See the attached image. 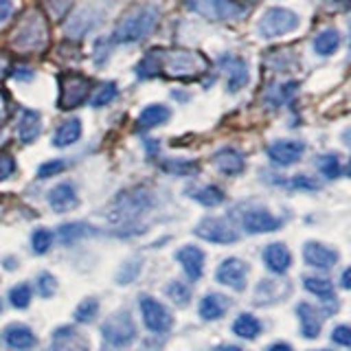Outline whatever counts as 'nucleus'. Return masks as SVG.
Returning a JSON list of instances; mask_svg holds the SVG:
<instances>
[{
	"instance_id": "0eeeda50",
	"label": "nucleus",
	"mask_w": 351,
	"mask_h": 351,
	"mask_svg": "<svg viewBox=\"0 0 351 351\" xmlns=\"http://www.w3.org/2000/svg\"><path fill=\"white\" fill-rule=\"evenodd\" d=\"M186 7L208 20H235L246 11L239 0H186Z\"/></svg>"
},
{
	"instance_id": "423d86ee",
	"label": "nucleus",
	"mask_w": 351,
	"mask_h": 351,
	"mask_svg": "<svg viewBox=\"0 0 351 351\" xmlns=\"http://www.w3.org/2000/svg\"><path fill=\"white\" fill-rule=\"evenodd\" d=\"M299 14H294L292 9H285V7H270L266 14L261 16L259 20V36L272 40V38H279L285 36V33H292L296 27H299Z\"/></svg>"
},
{
	"instance_id": "c756f323",
	"label": "nucleus",
	"mask_w": 351,
	"mask_h": 351,
	"mask_svg": "<svg viewBox=\"0 0 351 351\" xmlns=\"http://www.w3.org/2000/svg\"><path fill=\"white\" fill-rule=\"evenodd\" d=\"M233 332H235V336L244 338V340H255L261 334V323H259V318L244 312V314H239L235 318Z\"/></svg>"
},
{
	"instance_id": "2eb2a0df",
	"label": "nucleus",
	"mask_w": 351,
	"mask_h": 351,
	"mask_svg": "<svg viewBox=\"0 0 351 351\" xmlns=\"http://www.w3.org/2000/svg\"><path fill=\"white\" fill-rule=\"evenodd\" d=\"M338 259H340L338 250L327 244H321V241H307L303 246V261L312 268L329 270L336 266Z\"/></svg>"
},
{
	"instance_id": "13d9d810",
	"label": "nucleus",
	"mask_w": 351,
	"mask_h": 351,
	"mask_svg": "<svg viewBox=\"0 0 351 351\" xmlns=\"http://www.w3.org/2000/svg\"><path fill=\"white\" fill-rule=\"evenodd\" d=\"M332 3H349V0H332Z\"/></svg>"
},
{
	"instance_id": "4be33fe9",
	"label": "nucleus",
	"mask_w": 351,
	"mask_h": 351,
	"mask_svg": "<svg viewBox=\"0 0 351 351\" xmlns=\"http://www.w3.org/2000/svg\"><path fill=\"white\" fill-rule=\"evenodd\" d=\"M42 134V117L38 110H25L18 123V138L22 145H31Z\"/></svg>"
},
{
	"instance_id": "7ed1b4c3",
	"label": "nucleus",
	"mask_w": 351,
	"mask_h": 351,
	"mask_svg": "<svg viewBox=\"0 0 351 351\" xmlns=\"http://www.w3.org/2000/svg\"><path fill=\"white\" fill-rule=\"evenodd\" d=\"M49 42V25L40 11H31L11 36V49L18 53H38Z\"/></svg>"
},
{
	"instance_id": "b1692460",
	"label": "nucleus",
	"mask_w": 351,
	"mask_h": 351,
	"mask_svg": "<svg viewBox=\"0 0 351 351\" xmlns=\"http://www.w3.org/2000/svg\"><path fill=\"white\" fill-rule=\"evenodd\" d=\"M82 132H84V128H82V121L80 119H66L64 123L55 130V134H53V145L55 147H71L73 143H77L82 138Z\"/></svg>"
},
{
	"instance_id": "bb28decb",
	"label": "nucleus",
	"mask_w": 351,
	"mask_h": 351,
	"mask_svg": "<svg viewBox=\"0 0 351 351\" xmlns=\"http://www.w3.org/2000/svg\"><path fill=\"white\" fill-rule=\"evenodd\" d=\"M97 20H99V18H93V11H90V9L80 11V14H75V16L69 20V25H66V36L73 38V40L84 38L86 33L97 25Z\"/></svg>"
},
{
	"instance_id": "f03ea898",
	"label": "nucleus",
	"mask_w": 351,
	"mask_h": 351,
	"mask_svg": "<svg viewBox=\"0 0 351 351\" xmlns=\"http://www.w3.org/2000/svg\"><path fill=\"white\" fill-rule=\"evenodd\" d=\"M160 20V11L158 7L152 5H136L130 7L123 16L119 18L117 27L112 31V40L114 44H134L145 40L149 33L158 27Z\"/></svg>"
},
{
	"instance_id": "603ef678",
	"label": "nucleus",
	"mask_w": 351,
	"mask_h": 351,
	"mask_svg": "<svg viewBox=\"0 0 351 351\" xmlns=\"http://www.w3.org/2000/svg\"><path fill=\"white\" fill-rule=\"evenodd\" d=\"M340 288L343 290H351V266L343 270V274H340Z\"/></svg>"
},
{
	"instance_id": "6e6552de",
	"label": "nucleus",
	"mask_w": 351,
	"mask_h": 351,
	"mask_svg": "<svg viewBox=\"0 0 351 351\" xmlns=\"http://www.w3.org/2000/svg\"><path fill=\"white\" fill-rule=\"evenodd\" d=\"M101 332H104V338L110 345L125 347L136 338V325L128 312H119V314H112L108 318L101 327Z\"/></svg>"
},
{
	"instance_id": "4d7b16f0",
	"label": "nucleus",
	"mask_w": 351,
	"mask_h": 351,
	"mask_svg": "<svg viewBox=\"0 0 351 351\" xmlns=\"http://www.w3.org/2000/svg\"><path fill=\"white\" fill-rule=\"evenodd\" d=\"M347 141H349V143H351V132H349V136H347ZM347 173H349V176H351V160H349V169H347Z\"/></svg>"
},
{
	"instance_id": "20e7f679",
	"label": "nucleus",
	"mask_w": 351,
	"mask_h": 351,
	"mask_svg": "<svg viewBox=\"0 0 351 351\" xmlns=\"http://www.w3.org/2000/svg\"><path fill=\"white\" fill-rule=\"evenodd\" d=\"M152 206H154V195L147 189H143V186H134V189L121 191L117 195L112 211H110V219L119 224H128L132 219L141 217L143 213H147Z\"/></svg>"
},
{
	"instance_id": "a211bd4d",
	"label": "nucleus",
	"mask_w": 351,
	"mask_h": 351,
	"mask_svg": "<svg viewBox=\"0 0 351 351\" xmlns=\"http://www.w3.org/2000/svg\"><path fill=\"white\" fill-rule=\"evenodd\" d=\"M213 165H215V169L224 176H239L246 167V158H244V154L233 147H222L213 154Z\"/></svg>"
},
{
	"instance_id": "f257e3e1",
	"label": "nucleus",
	"mask_w": 351,
	"mask_h": 351,
	"mask_svg": "<svg viewBox=\"0 0 351 351\" xmlns=\"http://www.w3.org/2000/svg\"><path fill=\"white\" fill-rule=\"evenodd\" d=\"M208 71L206 55L193 49H169L154 47L136 64L138 80H178L197 82Z\"/></svg>"
},
{
	"instance_id": "c85d7f7f",
	"label": "nucleus",
	"mask_w": 351,
	"mask_h": 351,
	"mask_svg": "<svg viewBox=\"0 0 351 351\" xmlns=\"http://www.w3.org/2000/svg\"><path fill=\"white\" fill-rule=\"evenodd\" d=\"M303 285L307 292L316 294L318 299L323 301H332L336 299V290H334V283L329 281L327 277H316V274H307V277H303Z\"/></svg>"
},
{
	"instance_id": "72a5a7b5",
	"label": "nucleus",
	"mask_w": 351,
	"mask_h": 351,
	"mask_svg": "<svg viewBox=\"0 0 351 351\" xmlns=\"http://www.w3.org/2000/svg\"><path fill=\"white\" fill-rule=\"evenodd\" d=\"M299 90V84L296 82H290V84H277L272 86L270 90L266 93V101L274 108H279L283 104H288L290 99L294 97V93Z\"/></svg>"
},
{
	"instance_id": "dca6fc26",
	"label": "nucleus",
	"mask_w": 351,
	"mask_h": 351,
	"mask_svg": "<svg viewBox=\"0 0 351 351\" xmlns=\"http://www.w3.org/2000/svg\"><path fill=\"white\" fill-rule=\"evenodd\" d=\"M176 259H178L182 270L186 272L189 281H197L202 277V272H204V252H202V248H197L193 244H186V246H182L178 252H176Z\"/></svg>"
},
{
	"instance_id": "864d4df0",
	"label": "nucleus",
	"mask_w": 351,
	"mask_h": 351,
	"mask_svg": "<svg viewBox=\"0 0 351 351\" xmlns=\"http://www.w3.org/2000/svg\"><path fill=\"white\" fill-rule=\"evenodd\" d=\"M268 351H294V349L288 343H274V345L268 347Z\"/></svg>"
},
{
	"instance_id": "7c9ffc66",
	"label": "nucleus",
	"mask_w": 351,
	"mask_h": 351,
	"mask_svg": "<svg viewBox=\"0 0 351 351\" xmlns=\"http://www.w3.org/2000/svg\"><path fill=\"white\" fill-rule=\"evenodd\" d=\"M338 47H340V33H338V29H325V31H321L314 38V51L318 55H323V58L334 55L338 51Z\"/></svg>"
},
{
	"instance_id": "3c124183",
	"label": "nucleus",
	"mask_w": 351,
	"mask_h": 351,
	"mask_svg": "<svg viewBox=\"0 0 351 351\" xmlns=\"http://www.w3.org/2000/svg\"><path fill=\"white\" fill-rule=\"evenodd\" d=\"M7 114H9V101H7V95L0 93V125L7 121Z\"/></svg>"
},
{
	"instance_id": "a18cd8bd",
	"label": "nucleus",
	"mask_w": 351,
	"mask_h": 351,
	"mask_svg": "<svg viewBox=\"0 0 351 351\" xmlns=\"http://www.w3.org/2000/svg\"><path fill=\"white\" fill-rule=\"evenodd\" d=\"M332 343L338 345V347H347V349H351V327H349V325H338V327H334V332H332Z\"/></svg>"
},
{
	"instance_id": "de8ad7c7",
	"label": "nucleus",
	"mask_w": 351,
	"mask_h": 351,
	"mask_svg": "<svg viewBox=\"0 0 351 351\" xmlns=\"http://www.w3.org/2000/svg\"><path fill=\"white\" fill-rule=\"evenodd\" d=\"M138 268H141V261H130L128 266L121 270V274H119V283H130L132 279L136 277V272H138Z\"/></svg>"
},
{
	"instance_id": "9b49d317",
	"label": "nucleus",
	"mask_w": 351,
	"mask_h": 351,
	"mask_svg": "<svg viewBox=\"0 0 351 351\" xmlns=\"http://www.w3.org/2000/svg\"><path fill=\"white\" fill-rule=\"evenodd\" d=\"M215 279L217 283L226 285L230 290L241 292L246 288V279H248V266L246 261H241L237 257H228L217 266L215 270Z\"/></svg>"
},
{
	"instance_id": "f3484780",
	"label": "nucleus",
	"mask_w": 351,
	"mask_h": 351,
	"mask_svg": "<svg viewBox=\"0 0 351 351\" xmlns=\"http://www.w3.org/2000/svg\"><path fill=\"white\" fill-rule=\"evenodd\" d=\"M49 204L55 213H69L80 204V195L73 182H62L49 191Z\"/></svg>"
},
{
	"instance_id": "412c9836",
	"label": "nucleus",
	"mask_w": 351,
	"mask_h": 351,
	"mask_svg": "<svg viewBox=\"0 0 351 351\" xmlns=\"http://www.w3.org/2000/svg\"><path fill=\"white\" fill-rule=\"evenodd\" d=\"M88 343L82 334L77 332L75 327H60L58 332L53 334V347L51 351H86Z\"/></svg>"
},
{
	"instance_id": "5fc2aeb1",
	"label": "nucleus",
	"mask_w": 351,
	"mask_h": 351,
	"mask_svg": "<svg viewBox=\"0 0 351 351\" xmlns=\"http://www.w3.org/2000/svg\"><path fill=\"white\" fill-rule=\"evenodd\" d=\"M7 66H9V62H7V55L5 53H0V80L5 77V73H7Z\"/></svg>"
},
{
	"instance_id": "f8f14e48",
	"label": "nucleus",
	"mask_w": 351,
	"mask_h": 351,
	"mask_svg": "<svg viewBox=\"0 0 351 351\" xmlns=\"http://www.w3.org/2000/svg\"><path fill=\"white\" fill-rule=\"evenodd\" d=\"M305 143L296 138H279L268 145V158L277 165V167H290V165L299 162L303 158Z\"/></svg>"
},
{
	"instance_id": "6e6d98bb",
	"label": "nucleus",
	"mask_w": 351,
	"mask_h": 351,
	"mask_svg": "<svg viewBox=\"0 0 351 351\" xmlns=\"http://www.w3.org/2000/svg\"><path fill=\"white\" fill-rule=\"evenodd\" d=\"M217 351H244L241 347H235V345H224V347H219Z\"/></svg>"
},
{
	"instance_id": "aec40b11",
	"label": "nucleus",
	"mask_w": 351,
	"mask_h": 351,
	"mask_svg": "<svg viewBox=\"0 0 351 351\" xmlns=\"http://www.w3.org/2000/svg\"><path fill=\"white\" fill-rule=\"evenodd\" d=\"M296 314H299V323H301V334L307 340H314L321 336L323 329V316L310 303H299L296 305Z\"/></svg>"
},
{
	"instance_id": "393cba45",
	"label": "nucleus",
	"mask_w": 351,
	"mask_h": 351,
	"mask_svg": "<svg viewBox=\"0 0 351 351\" xmlns=\"http://www.w3.org/2000/svg\"><path fill=\"white\" fill-rule=\"evenodd\" d=\"M228 307H230V301L224 294L211 292L200 301V316L204 321H217V318H222L228 312Z\"/></svg>"
},
{
	"instance_id": "f704fd0d",
	"label": "nucleus",
	"mask_w": 351,
	"mask_h": 351,
	"mask_svg": "<svg viewBox=\"0 0 351 351\" xmlns=\"http://www.w3.org/2000/svg\"><path fill=\"white\" fill-rule=\"evenodd\" d=\"M316 167L321 171L327 180H336L343 176V165H340L336 154H321V156H316Z\"/></svg>"
},
{
	"instance_id": "79ce46f5",
	"label": "nucleus",
	"mask_w": 351,
	"mask_h": 351,
	"mask_svg": "<svg viewBox=\"0 0 351 351\" xmlns=\"http://www.w3.org/2000/svg\"><path fill=\"white\" fill-rule=\"evenodd\" d=\"M292 189H301V191H318L321 189V184H318L316 178H312V176H307V173H299V176H294V178L288 182Z\"/></svg>"
},
{
	"instance_id": "1a4fd4ad",
	"label": "nucleus",
	"mask_w": 351,
	"mask_h": 351,
	"mask_svg": "<svg viewBox=\"0 0 351 351\" xmlns=\"http://www.w3.org/2000/svg\"><path fill=\"white\" fill-rule=\"evenodd\" d=\"M195 235L204 241H211V244H235L239 239L237 230L222 217H204L195 226Z\"/></svg>"
},
{
	"instance_id": "e433bc0d",
	"label": "nucleus",
	"mask_w": 351,
	"mask_h": 351,
	"mask_svg": "<svg viewBox=\"0 0 351 351\" xmlns=\"http://www.w3.org/2000/svg\"><path fill=\"white\" fill-rule=\"evenodd\" d=\"M31 246H33V250L38 252V255L49 252L51 246H53V233L49 228H38L36 233H33V237H31Z\"/></svg>"
},
{
	"instance_id": "8fccbe9b",
	"label": "nucleus",
	"mask_w": 351,
	"mask_h": 351,
	"mask_svg": "<svg viewBox=\"0 0 351 351\" xmlns=\"http://www.w3.org/2000/svg\"><path fill=\"white\" fill-rule=\"evenodd\" d=\"M33 77H36V71H31V69L14 71V80H18V82H29V80H33Z\"/></svg>"
},
{
	"instance_id": "ea45409f",
	"label": "nucleus",
	"mask_w": 351,
	"mask_h": 351,
	"mask_svg": "<svg viewBox=\"0 0 351 351\" xmlns=\"http://www.w3.org/2000/svg\"><path fill=\"white\" fill-rule=\"evenodd\" d=\"M99 312V301L97 299H86L80 303V307H77V312H75V318L77 321H82V323H90L93 318L97 316Z\"/></svg>"
},
{
	"instance_id": "4c0bfd02",
	"label": "nucleus",
	"mask_w": 351,
	"mask_h": 351,
	"mask_svg": "<svg viewBox=\"0 0 351 351\" xmlns=\"http://www.w3.org/2000/svg\"><path fill=\"white\" fill-rule=\"evenodd\" d=\"M167 294L176 305H186L191 301V290L182 281H171L167 285Z\"/></svg>"
},
{
	"instance_id": "473e14b6",
	"label": "nucleus",
	"mask_w": 351,
	"mask_h": 351,
	"mask_svg": "<svg viewBox=\"0 0 351 351\" xmlns=\"http://www.w3.org/2000/svg\"><path fill=\"white\" fill-rule=\"evenodd\" d=\"M160 169L171 176H195L200 171V165H197V160H186V158H165L160 162Z\"/></svg>"
},
{
	"instance_id": "9d476101",
	"label": "nucleus",
	"mask_w": 351,
	"mask_h": 351,
	"mask_svg": "<svg viewBox=\"0 0 351 351\" xmlns=\"http://www.w3.org/2000/svg\"><path fill=\"white\" fill-rule=\"evenodd\" d=\"M141 314L145 327L154 334H167L173 325L171 314L158 301H154L152 296H141Z\"/></svg>"
},
{
	"instance_id": "6ab92c4d",
	"label": "nucleus",
	"mask_w": 351,
	"mask_h": 351,
	"mask_svg": "<svg viewBox=\"0 0 351 351\" xmlns=\"http://www.w3.org/2000/svg\"><path fill=\"white\" fill-rule=\"evenodd\" d=\"M263 263H266L270 272L285 274L292 266V252L281 241H274V244H268L266 250H263Z\"/></svg>"
},
{
	"instance_id": "37998d69",
	"label": "nucleus",
	"mask_w": 351,
	"mask_h": 351,
	"mask_svg": "<svg viewBox=\"0 0 351 351\" xmlns=\"http://www.w3.org/2000/svg\"><path fill=\"white\" fill-rule=\"evenodd\" d=\"M66 169V162L55 158V160H49V162H42L40 169H38V178H53V176H58Z\"/></svg>"
},
{
	"instance_id": "09e8293b",
	"label": "nucleus",
	"mask_w": 351,
	"mask_h": 351,
	"mask_svg": "<svg viewBox=\"0 0 351 351\" xmlns=\"http://www.w3.org/2000/svg\"><path fill=\"white\" fill-rule=\"evenodd\" d=\"M14 11H16V3H14V0H0V25H3V22H7L11 16H14Z\"/></svg>"
},
{
	"instance_id": "49530a36",
	"label": "nucleus",
	"mask_w": 351,
	"mask_h": 351,
	"mask_svg": "<svg viewBox=\"0 0 351 351\" xmlns=\"http://www.w3.org/2000/svg\"><path fill=\"white\" fill-rule=\"evenodd\" d=\"M16 171V160L11 156H5V154H0V182L11 178Z\"/></svg>"
},
{
	"instance_id": "4468645a",
	"label": "nucleus",
	"mask_w": 351,
	"mask_h": 351,
	"mask_svg": "<svg viewBox=\"0 0 351 351\" xmlns=\"http://www.w3.org/2000/svg\"><path fill=\"white\" fill-rule=\"evenodd\" d=\"M281 219L274 217L268 208H250L241 215V226L250 235H261V233H272V230L281 228Z\"/></svg>"
},
{
	"instance_id": "a878e982",
	"label": "nucleus",
	"mask_w": 351,
	"mask_h": 351,
	"mask_svg": "<svg viewBox=\"0 0 351 351\" xmlns=\"http://www.w3.org/2000/svg\"><path fill=\"white\" fill-rule=\"evenodd\" d=\"M5 340L11 349L16 351H27L31 347H36V336L29 327L25 325H11L5 329Z\"/></svg>"
},
{
	"instance_id": "ddd939ff",
	"label": "nucleus",
	"mask_w": 351,
	"mask_h": 351,
	"mask_svg": "<svg viewBox=\"0 0 351 351\" xmlns=\"http://www.w3.org/2000/svg\"><path fill=\"white\" fill-rule=\"evenodd\" d=\"M219 69L226 75V90L228 93H239L241 88H246L250 75H248V64L237 58L233 53H224L219 58Z\"/></svg>"
},
{
	"instance_id": "58836bf2",
	"label": "nucleus",
	"mask_w": 351,
	"mask_h": 351,
	"mask_svg": "<svg viewBox=\"0 0 351 351\" xmlns=\"http://www.w3.org/2000/svg\"><path fill=\"white\" fill-rule=\"evenodd\" d=\"M9 301L14 307H18V310H25V307L31 303V288L27 283L16 285V288L9 292Z\"/></svg>"
},
{
	"instance_id": "bf43d9fd",
	"label": "nucleus",
	"mask_w": 351,
	"mask_h": 351,
	"mask_svg": "<svg viewBox=\"0 0 351 351\" xmlns=\"http://www.w3.org/2000/svg\"><path fill=\"white\" fill-rule=\"evenodd\" d=\"M318 351H329V349H318Z\"/></svg>"
},
{
	"instance_id": "2f4dec72",
	"label": "nucleus",
	"mask_w": 351,
	"mask_h": 351,
	"mask_svg": "<svg viewBox=\"0 0 351 351\" xmlns=\"http://www.w3.org/2000/svg\"><path fill=\"white\" fill-rule=\"evenodd\" d=\"M189 197H193V200L197 204H202V206H217V204L224 202L226 193L219 189V186H215V184H206V186H197V189H191Z\"/></svg>"
},
{
	"instance_id": "a19ab883",
	"label": "nucleus",
	"mask_w": 351,
	"mask_h": 351,
	"mask_svg": "<svg viewBox=\"0 0 351 351\" xmlns=\"http://www.w3.org/2000/svg\"><path fill=\"white\" fill-rule=\"evenodd\" d=\"M55 290H58V281H55V277L51 272H42L38 277V292L40 296H44V299H51V296L55 294Z\"/></svg>"
},
{
	"instance_id": "5701e85b",
	"label": "nucleus",
	"mask_w": 351,
	"mask_h": 351,
	"mask_svg": "<svg viewBox=\"0 0 351 351\" xmlns=\"http://www.w3.org/2000/svg\"><path fill=\"white\" fill-rule=\"evenodd\" d=\"M171 119V110L167 106L162 104H149L141 110V114L136 119V125L138 130H154L158 128L162 123H167V121Z\"/></svg>"
},
{
	"instance_id": "c03bdc74",
	"label": "nucleus",
	"mask_w": 351,
	"mask_h": 351,
	"mask_svg": "<svg viewBox=\"0 0 351 351\" xmlns=\"http://www.w3.org/2000/svg\"><path fill=\"white\" fill-rule=\"evenodd\" d=\"M44 3H47L49 14H51L53 18H58V20H60V18H64L66 14H69L75 0H44Z\"/></svg>"
},
{
	"instance_id": "39448f33",
	"label": "nucleus",
	"mask_w": 351,
	"mask_h": 351,
	"mask_svg": "<svg viewBox=\"0 0 351 351\" xmlns=\"http://www.w3.org/2000/svg\"><path fill=\"white\" fill-rule=\"evenodd\" d=\"M93 82L90 77H86L82 73L66 71L60 75V110H75L77 106H82L88 95H90Z\"/></svg>"
},
{
	"instance_id": "c9c22d12",
	"label": "nucleus",
	"mask_w": 351,
	"mask_h": 351,
	"mask_svg": "<svg viewBox=\"0 0 351 351\" xmlns=\"http://www.w3.org/2000/svg\"><path fill=\"white\" fill-rule=\"evenodd\" d=\"M117 95H119V86L114 82H104V84H99V88L95 90V95L90 99V106L104 108L108 104H112L117 99Z\"/></svg>"
},
{
	"instance_id": "cd10ccee",
	"label": "nucleus",
	"mask_w": 351,
	"mask_h": 351,
	"mask_svg": "<svg viewBox=\"0 0 351 351\" xmlns=\"http://www.w3.org/2000/svg\"><path fill=\"white\" fill-rule=\"evenodd\" d=\"M95 233L97 230L86 222H69V224H62L58 228V237L66 246H71V244H75V241H80L88 235H95Z\"/></svg>"
}]
</instances>
